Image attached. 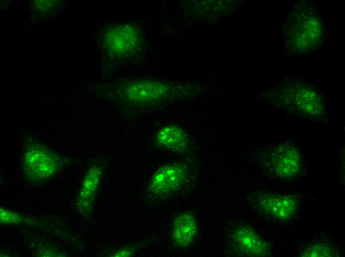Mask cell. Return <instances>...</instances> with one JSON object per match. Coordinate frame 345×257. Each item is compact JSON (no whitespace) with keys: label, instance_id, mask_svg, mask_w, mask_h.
Here are the masks:
<instances>
[{"label":"cell","instance_id":"obj_1","mask_svg":"<svg viewBox=\"0 0 345 257\" xmlns=\"http://www.w3.org/2000/svg\"><path fill=\"white\" fill-rule=\"evenodd\" d=\"M105 89V96L129 117L151 112L192 93L190 85L149 78L121 79Z\"/></svg>","mask_w":345,"mask_h":257},{"label":"cell","instance_id":"obj_2","mask_svg":"<svg viewBox=\"0 0 345 257\" xmlns=\"http://www.w3.org/2000/svg\"><path fill=\"white\" fill-rule=\"evenodd\" d=\"M198 174L195 160L187 158L164 165L152 175L146 198L151 202L158 203L188 192L196 183Z\"/></svg>","mask_w":345,"mask_h":257},{"label":"cell","instance_id":"obj_3","mask_svg":"<svg viewBox=\"0 0 345 257\" xmlns=\"http://www.w3.org/2000/svg\"><path fill=\"white\" fill-rule=\"evenodd\" d=\"M102 43L105 55L114 66L138 62L147 49L143 30L132 22L121 21L110 25L104 32Z\"/></svg>","mask_w":345,"mask_h":257},{"label":"cell","instance_id":"obj_4","mask_svg":"<svg viewBox=\"0 0 345 257\" xmlns=\"http://www.w3.org/2000/svg\"><path fill=\"white\" fill-rule=\"evenodd\" d=\"M285 30L287 46L294 53H304L315 49L323 37L322 21L310 6L295 9L288 18Z\"/></svg>","mask_w":345,"mask_h":257},{"label":"cell","instance_id":"obj_5","mask_svg":"<svg viewBox=\"0 0 345 257\" xmlns=\"http://www.w3.org/2000/svg\"><path fill=\"white\" fill-rule=\"evenodd\" d=\"M258 160L266 174L278 180H294L303 173L305 169L301 151L290 141H283L262 150Z\"/></svg>","mask_w":345,"mask_h":257},{"label":"cell","instance_id":"obj_6","mask_svg":"<svg viewBox=\"0 0 345 257\" xmlns=\"http://www.w3.org/2000/svg\"><path fill=\"white\" fill-rule=\"evenodd\" d=\"M62 159L56 152L32 137L23 143L22 170L27 180L39 183L55 175L62 168Z\"/></svg>","mask_w":345,"mask_h":257},{"label":"cell","instance_id":"obj_7","mask_svg":"<svg viewBox=\"0 0 345 257\" xmlns=\"http://www.w3.org/2000/svg\"><path fill=\"white\" fill-rule=\"evenodd\" d=\"M250 207L263 217L280 222L292 219L300 205L298 196L290 193L256 192L248 198Z\"/></svg>","mask_w":345,"mask_h":257},{"label":"cell","instance_id":"obj_8","mask_svg":"<svg viewBox=\"0 0 345 257\" xmlns=\"http://www.w3.org/2000/svg\"><path fill=\"white\" fill-rule=\"evenodd\" d=\"M229 241L231 250L238 256L265 257L271 254L270 245L246 224L235 226L230 231Z\"/></svg>","mask_w":345,"mask_h":257},{"label":"cell","instance_id":"obj_9","mask_svg":"<svg viewBox=\"0 0 345 257\" xmlns=\"http://www.w3.org/2000/svg\"><path fill=\"white\" fill-rule=\"evenodd\" d=\"M105 164L102 159L95 161L84 175L75 203L77 211L83 215H89L92 212Z\"/></svg>","mask_w":345,"mask_h":257},{"label":"cell","instance_id":"obj_10","mask_svg":"<svg viewBox=\"0 0 345 257\" xmlns=\"http://www.w3.org/2000/svg\"><path fill=\"white\" fill-rule=\"evenodd\" d=\"M154 144L162 150L180 154L189 153L193 149L190 135L182 128L173 124L160 128L155 135Z\"/></svg>","mask_w":345,"mask_h":257},{"label":"cell","instance_id":"obj_11","mask_svg":"<svg viewBox=\"0 0 345 257\" xmlns=\"http://www.w3.org/2000/svg\"><path fill=\"white\" fill-rule=\"evenodd\" d=\"M199 226L194 214L182 211L174 217L171 225L170 238L173 247L185 249L191 246L196 240Z\"/></svg>","mask_w":345,"mask_h":257},{"label":"cell","instance_id":"obj_12","mask_svg":"<svg viewBox=\"0 0 345 257\" xmlns=\"http://www.w3.org/2000/svg\"><path fill=\"white\" fill-rule=\"evenodd\" d=\"M337 250L332 245L324 242L309 244L299 250V256L304 257H333L338 256Z\"/></svg>","mask_w":345,"mask_h":257},{"label":"cell","instance_id":"obj_13","mask_svg":"<svg viewBox=\"0 0 345 257\" xmlns=\"http://www.w3.org/2000/svg\"><path fill=\"white\" fill-rule=\"evenodd\" d=\"M147 244V241L133 243L114 249L107 254V256L113 257H130L141 247Z\"/></svg>","mask_w":345,"mask_h":257},{"label":"cell","instance_id":"obj_14","mask_svg":"<svg viewBox=\"0 0 345 257\" xmlns=\"http://www.w3.org/2000/svg\"><path fill=\"white\" fill-rule=\"evenodd\" d=\"M24 220L23 217L17 213L6 210L0 209V221L1 223H21Z\"/></svg>","mask_w":345,"mask_h":257}]
</instances>
